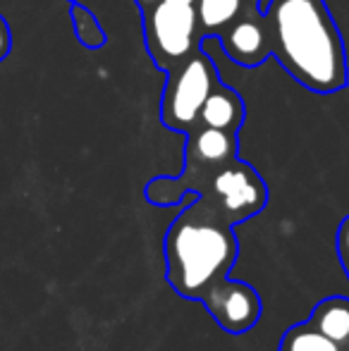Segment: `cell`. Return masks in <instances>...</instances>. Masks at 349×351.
Segmentation results:
<instances>
[{
    "mask_svg": "<svg viewBox=\"0 0 349 351\" xmlns=\"http://www.w3.org/2000/svg\"><path fill=\"white\" fill-rule=\"evenodd\" d=\"M165 280L177 296L199 301L230 335H244L261 320L263 301L252 285L230 280L239 258L234 225L191 194L163 241Z\"/></svg>",
    "mask_w": 349,
    "mask_h": 351,
    "instance_id": "6da1fadb",
    "label": "cell"
},
{
    "mask_svg": "<svg viewBox=\"0 0 349 351\" xmlns=\"http://www.w3.org/2000/svg\"><path fill=\"white\" fill-rule=\"evenodd\" d=\"M261 24L268 58L313 93L342 91L347 51L326 0H265Z\"/></svg>",
    "mask_w": 349,
    "mask_h": 351,
    "instance_id": "7a4b0ae2",
    "label": "cell"
},
{
    "mask_svg": "<svg viewBox=\"0 0 349 351\" xmlns=\"http://www.w3.org/2000/svg\"><path fill=\"white\" fill-rule=\"evenodd\" d=\"M189 194L225 215L234 227L252 220L268 206V186L263 177L242 158L225 162H184L177 177H154L144 186L151 206H180Z\"/></svg>",
    "mask_w": 349,
    "mask_h": 351,
    "instance_id": "3957f363",
    "label": "cell"
},
{
    "mask_svg": "<svg viewBox=\"0 0 349 351\" xmlns=\"http://www.w3.org/2000/svg\"><path fill=\"white\" fill-rule=\"evenodd\" d=\"M144 41L158 70L170 72L201 51L196 0H136Z\"/></svg>",
    "mask_w": 349,
    "mask_h": 351,
    "instance_id": "277c9868",
    "label": "cell"
},
{
    "mask_svg": "<svg viewBox=\"0 0 349 351\" xmlns=\"http://www.w3.org/2000/svg\"><path fill=\"white\" fill-rule=\"evenodd\" d=\"M165 88L160 98V122L168 130L186 134L199 125V112L220 79L218 65L201 48L184 62L165 72Z\"/></svg>",
    "mask_w": 349,
    "mask_h": 351,
    "instance_id": "5b68a950",
    "label": "cell"
},
{
    "mask_svg": "<svg viewBox=\"0 0 349 351\" xmlns=\"http://www.w3.org/2000/svg\"><path fill=\"white\" fill-rule=\"evenodd\" d=\"M220 51L239 67H258L268 60V51H265V36H263V24H261V10L242 17L228 27L218 36Z\"/></svg>",
    "mask_w": 349,
    "mask_h": 351,
    "instance_id": "8992f818",
    "label": "cell"
},
{
    "mask_svg": "<svg viewBox=\"0 0 349 351\" xmlns=\"http://www.w3.org/2000/svg\"><path fill=\"white\" fill-rule=\"evenodd\" d=\"M239 156V134L196 125L184 134V162H225Z\"/></svg>",
    "mask_w": 349,
    "mask_h": 351,
    "instance_id": "52a82bcc",
    "label": "cell"
},
{
    "mask_svg": "<svg viewBox=\"0 0 349 351\" xmlns=\"http://www.w3.org/2000/svg\"><path fill=\"white\" fill-rule=\"evenodd\" d=\"M244 117H247V108H244L242 93L237 88L228 86L225 82H220L201 106L199 125L230 132V134H239Z\"/></svg>",
    "mask_w": 349,
    "mask_h": 351,
    "instance_id": "ba28073f",
    "label": "cell"
},
{
    "mask_svg": "<svg viewBox=\"0 0 349 351\" xmlns=\"http://www.w3.org/2000/svg\"><path fill=\"white\" fill-rule=\"evenodd\" d=\"M258 10H263V0H196V24L201 41L208 36L218 38L228 27Z\"/></svg>",
    "mask_w": 349,
    "mask_h": 351,
    "instance_id": "9c48e42d",
    "label": "cell"
},
{
    "mask_svg": "<svg viewBox=\"0 0 349 351\" xmlns=\"http://www.w3.org/2000/svg\"><path fill=\"white\" fill-rule=\"evenodd\" d=\"M309 323L349 349V296H328L313 306Z\"/></svg>",
    "mask_w": 349,
    "mask_h": 351,
    "instance_id": "30bf717a",
    "label": "cell"
},
{
    "mask_svg": "<svg viewBox=\"0 0 349 351\" xmlns=\"http://www.w3.org/2000/svg\"><path fill=\"white\" fill-rule=\"evenodd\" d=\"M278 351H349V349L337 344L328 335H323L309 320H304V323H297L285 330V335L280 337Z\"/></svg>",
    "mask_w": 349,
    "mask_h": 351,
    "instance_id": "8fae6325",
    "label": "cell"
},
{
    "mask_svg": "<svg viewBox=\"0 0 349 351\" xmlns=\"http://www.w3.org/2000/svg\"><path fill=\"white\" fill-rule=\"evenodd\" d=\"M70 19H72V29H75L77 41H80L84 48L96 51V48H103L108 43L106 29L101 27L98 17L86 8L84 3H82V0H77V3L70 5Z\"/></svg>",
    "mask_w": 349,
    "mask_h": 351,
    "instance_id": "7c38bea8",
    "label": "cell"
},
{
    "mask_svg": "<svg viewBox=\"0 0 349 351\" xmlns=\"http://www.w3.org/2000/svg\"><path fill=\"white\" fill-rule=\"evenodd\" d=\"M335 249H337V258H340L342 270H345V275L349 280V215L340 222V227H337Z\"/></svg>",
    "mask_w": 349,
    "mask_h": 351,
    "instance_id": "4fadbf2b",
    "label": "cell"
},
{
    "mask_svg": "<svg viewBox=\"0 0 349 351\" xmlns=\"http://www.w3.org/2000/svg\"><path fill=\"white\" fill-rule=\"evenodd\" d=\"M10 51H12V32H10L8 19L0 14V62L10 56Z\"/></svg>",
    "mask_w": 349,
    "mask_h": 351,
    "instance_id": "5bb4252c",
    "label": "cell"
},
{
    "mask_svg": "<svg viewBox=\"0 0 349 351\" xmlns=\"http://www.w3.org/2000/svg\"><path fill=\"white\" fill-rule=\"evenodd\" d=\"M70 3H77V0H70Z\"/></svg>",
    "mask_w": 349,
    "mask_h": 351,
    "instance_id": "9a60e30c",
    "label": "cell"
}]
</instances>
